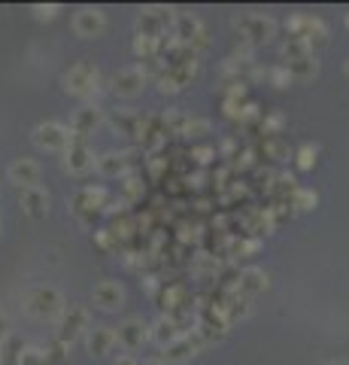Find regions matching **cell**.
<instances>
[{
	"mask_svg": "<svg viewBox=\"0 0 349 365\" xmlns=\"http://www.w3.org/2000/svg\"><path fill=\"white\" fill-rule=\"evenodd\" d=\"M6 174H9V180H13L16 186H18V192L40 186V165H37L34 158H16L13 165L6 168Z\"/></svg>",
	"mask_w": 349,
	"mask_h": 365,
	"instance_id": "obj_10",
	"label": "cell"
},
{
	"mask_svg": "<svg viewBox=\"0 0 349 365\" xmlns=\"http://www.w3.org/2000/svg\"><path fill=\"white\" fill-rule=\"evenodd\" d=\"M316 156H319V149L310 146V144H304L301 149H297V168L301 170H310L316 165Z\"/></svg>",
	"mask_w": 349,
	"mask_h": 365,
	"instance_id": "obj_23",
	"label": "cell"
},
{
	"mask_svg": "<svg viewBox=\"0 0 349 365\" xmlns=\"http://www.w3.org/2000/svg\"><path fill=\"white\" fill-rule=\"evenodd\" d=\"M18 201H22V210L28 213L30 219H43L49 213V192L43 186L22 189V192H18Z\"/></svg>",
	"mask_w": 349,
	"mask_h": 365,
	"instance_id": "obj_13",
	"label": "cell"
},
{
	"mask_svg": "<svg viewBox=\"0 0 349 365\" xmlns=\"http://www.w3.org/2000/svg\"><path fill=\"white\" fill-rule=\"evenodd\" d=\"M97 83H100V74H97V67L91 64V61H76V64L64 74V88H67V95L82 98V100L95 95Z\"/></svg>",
	"mask_w": 349,
	"mask_h": 365,
	"instance_id": "obj_2",
	"label": "cell"
},
{
	"mask_svg": "<svg viewBox=\"0 0 349 365\" xmlns=\"http://www.w3.org/2000/svg\"><path fill=\"white\" fill-rule=\"evenodd\" d=\"M346 76H349V61H346Z\"/></svg>",
	"mask_w": 349,
	"mask_h": 365,
	"instance_id": "obj_33",
	"label": "cell"
},
{
	"mask_svg": "<svg viewBox=\"0 0 349 365\" xmlns=\"http://www.w3.org/2000/svg\"><path fill=\"white\" fill-rule=\"evenodd\" d=\"M316 201H319V195H316L313 189H297L295 192V207L297 210H313Z\"/></svg>",
	"mask_w": 349,
	"mask_h": 365,
	"instance_id": "obj_24",
	"label": "cell"
},
{
	"mask_svg": "<svg viewBox=\"0 0 349 365\" xmlns=\"http://www.w3.org/2000/svg\"><path fill=\"white\" fill-rule=\"evenodd\" d=\"M116 338H119V347H125V350H137L143 347V341L149 338V326L143 323L140 317H131L125 320L122 326L116 329Z\"/></svg>",
	"mask_w": 349,
	"mask_h": 365,
	"instance_id": "obj_11",
	"label": "cell"
},
{
	"mask_svg": "<svg viewBox=\"0 0 349 365\" xmlns=\"http://www.w3.org/2000/svg\"><path fill=\"white\" fill-rule=\"evenodd\" d=\"M91 165H95V158H91L88 144L73 134V137H70V146L64 149V170H67V174H73V177H82Z\"/></svg>",
	"mask_w": 349,
	"mask_h": 365,
	"instance_id": "obj_8",
	"label": "cell"
},
{
	"mask_svg": "<svg viewBox=\"0 0 349 365\" xmlns=\"http://www.w3.org/2000/svg\"><path fill=\"white\" fill-rule=\"evenodd\" d=\"M95 304L97 308H104V311H116V308H122V301H125V292H122V286L116 280H100V283H95Z\"/></svg>",
	"mask_w": 349,
	"mask_h": 365,
	"instance_id": "obj_15",
	"label": "cell"
},
{
	"mask_svg": "<svg viewBox=\"0 0 349 365\" xmlns=\"http://www.w3.org/2000/svg\"><path fill=\"white\" fill-rule=\"evenodd\" d=\"M97 170H100V177L116 180V177H122L128 170V156L125 152H107V156L97 158Z\"/></svg>",
	"mask_w": 349,
	"mask_h": 365,
	"instance_id": "obj_18",
	"label": "cell"
},
{
	"mask_svg": "<svg viewBox=\"0 0 349 365\" xmlns=\"http://www.w3.org/2000/svg\"><path fill=\"white\" fill-rule=\"evenodd\" d=\"M116 365H137V359H134V357H122Z\"/></svg>",
	"mask_w": 349,
	"mask_h": 365,
	"instance_id": "obj_31",
	"label": "cell"
},
{
	"mask_svg": "<svg viewBox=\"0 0 349 365\" xmlns=\"http://www.w3.org/2000/svg\"><path fill=\"white\" fill-rule=\"evenodd\" d=\"M134 55L149 64V61H158L161 58V40L158 37H134Z\"/></svg>",
	"mask_w": 349,
	"mask_h": 365,
	"instance_id": "obj_19",
	"label": "cell"
},
{
	"mask_svg": "<svg viewBox=\"0 0 349 365\" xmlns=\"http://www.w3.org/2000/svg\"><path fill=\"white\" fill-rule=\"evenodd\" d=\"M18 365H49V357H46V350H40V347H25Z\"/></svg>",
	"mask_w": 349,
	"mask_h": 365,
	"instance_id": "obj_25",
	"label": "cell"
},
{
	"mask_svg": "<svg viewBox=\"0 0 349 365\" xmlns=\"http://www.w3.org/2000/svg\"><path fill=\"white\" fill-rule=\"evenodd\" d=\"M346 25H349V18H346Z\"/></svg>",
	"mask_w": 349,
	"mask_h": 365,
	"instance_id": "obj_34",
	"label": "cell"
},
{
	"mask_svg": "<svg viewBox=\"0 0 349 365\" xmlns=\"http://www.w3.org/2000/svg\"><path fill=\"white\" fill-rule=\"evenodd\" d=\"M283 55H285V64L289 61H304V58H313V46L304 43V40H289L283 46Z\"/></svg>",
	"mask_w": 349,
	"mask_h": 365,
	"instance_id": "obj_22",
	"label": "cell"
},
{
	"mask_svg": "<svg viewBox=\"0 0 349 365\" xmlns=\"http://www.w3.org/2000/svg\"><path fill=\"white\" fill-rule=\"evenodd\" d=\"M9 335H13V332H9V323H6L4 313H0V344H4V341L9 338Z\"/></svg>",
	"mask_w": 349,
	"mask_h": 365,
	"instance_id": "obj_29",
	"label": "cell"
},
{
	"mask_svg": "<svg viewBox=\"0 0 349 365\" xmlns=\"http://www.w3.org/2000/svg\"><path fill=\"white\" fill-rule=\"evenodd\" d=\"M58 13H61V6H58V4H49V6L37 4V6H34V16H37V18H55Z\"/></svg>",
	"mask_w": 349,
	"mask_h": 365,
	"instance_id": "obj_28",
	"label": "cell"
},
{
	"mask_svg": "<svg viewBox=\"0 0 349 365\" xmlns=\"http://www.w3.org/2000/svg\"><path fill=\"white\" fill-rule=\"evenodd\" d=\"M234 28L240 30L243 40H249V43H268L273 37V18L268 16H259V13H243L234 18Z\"/></svg>",
	"mask_w": 349,
	"mask_h": 365,
	"instance_id": "obj_4",
	"label": "cell"
},
{
	"mask_svg": "<svg viewBox=\"0 0 349 365\" xmlns=\"http://www.w3.org/2000/svg\"><path fill=\"white\" fill-rule=\"evenodd\" d=\"M100 125V110L97 107H82L76 110V116H73V125H70V134H76L82 140H88V134H95V128Z\"/></svg>",
	"mask_w": 349,
	"mask_h": 365,
	"instance_id": "obj_16",
	"label": "cell"
},
{
	"mask_svg": "<svg viewBox=\"0 0 349 365\" xmlns=\"http://www.w3.org/2000/svg\"><path fill=\"white\" fill-rule=\"evenodd\" d=\"M22 304H25V313L34 320H55L67 308L55 286H30L22 296Z\"/></svg>",
	"mask_w": 349,
	"mask_h": 365,
	"instance_id": "obj_1",
	"label": "cell"
},
{
	"mask_svg": "<svg viewBox=\"0 0 349 365\" xmlns=\"http://www.w3.org/2000/svg\"><path fill=\"white\" fill-rule=\"evenodd\" d=\"M73 30L76 37L82 40H91V37H100L107 30V16L100 9H91V6H82L79 13L73 16Z\"/></svg>",
	"mask_w": 349,
	"mask_h": 365,
	"instance_id": "obj_9",
	"label": "cell"
},
{
	"mask_svg": "<svg viewBox=\"0 0 349 365\" xmlns=\"http://www.w3.org/2000/svg\"><path fill=\"white\" fill-rule=\"evenodd\" d=\"M285 70L292 74V79H313L316 76V70H319V64H316V58H304V61H289L285 64Z\"/></svg>",
	"mask_w": 349,
	"mask_h": 365,
	"instance_id": "obj_21",
	"label": "cell"
},
{
	"mask_svg": "<svg viewBox=\"0 0 349 365\" xmlns=\"http://www.w3.org/2000/svg\"><path fill=\"white\" fill-rule=\"evenodd\" d=\"M194 156H198V161H210L213 149H207V146H203V149H194Z\"/></svg>",
	"mask_w": 349,
	"mask_h": 365,
	"instance_id": "obj_30",
	"label": "cell"
},
{
	"mask_svg": "<svg viewBox=\"0 0 349 365\" xmlns=\"http://www.w3.org/2000/svg\"><path fill=\"white\" fill-rule=\"evenodd\" d=\"M186 332H179V320L173 317V313H167V317H158L155 323L149 326V338L158 344V347L164 350V347H170L177 338H182Z\"/></svg>",
	"mask_w": 349,
	"mask_h": 365,
	"instance_id": "obj_12",
	"label": "cell"
},
{
	"mask_svg": "<svg viewBox=\"0 0 349 365\" xmlns=\"http://www.w3.org/2000/svg\"><path fill=\"white\" fill-rule=\"evenodd\" d=\"M116 344H119L116 329H107V326H95L85 335V347H88L91 357H107V353H112Z\"/></svg>",
	"mask_w": 349,
	"mask_h": 365,
	"instance_id": "obj_14",
	"label": "cell"
},
{
	"mask_svg": "<svg viewBox=\"0 0 349 365\" xmlns=\"http://www.w3.org/2000/svg\"><path fill=\"white\" fill-rule=\"evenodd\" d=\"M203 341L201 338V332L198 329H191V332H186L182 338H177L170 344V347H164V353H161V362H173V365H179V362H186V359H191L194 353H198L201 347H203Z\"/></svg>",
	"mask_w": 349,
	"mask_h": 365,
	"instance_id": "obj_6",
	"label": "cell"
},
{
	"mask_svg": "<svg viewBox=\"0 0 349 365\" xmlns=\"http://www.w3.org/2000/svg\"><path fill=\"white\" fill-rule=\"evenodd\" d=\"M261 289H268V274H264L261 268H246L240 271V280H237V292L240 296H255V292H261Z\"/></svg>",
	"mask_w": 349,
	"mask_h": 365,
	"instance_id": "obj_17",
	"label": "cell"
},
{
	"mask_svg": "<svg viewBox=\"0 0 349 365\" xmlns=\"http://www.w3.org/2000/svg\"><path fill=\"white\" fill-rule=\"evenodd\" d=\"M22 353H25L22 338L9 335V338L0 344V365H18V362H22Z\"/></svg>",
	"mask_w": 349,
	"mask_h": 365,
	"instance_id": "obj_20",
	"label": "cell"
},
{
	"mask_svg": "<svg viewBox=\"0 0 349 365\" xmlns=\"http://www.w3.org/2000/svg\"><path fill=\"white\" fill-rule=\"evenodd\" d=\"M331 365H349V362H346V359H341V362H331Z\"/></svg>",
	"mask_w": 349,
	"mask_h": 365,
	"instance_id": "obj_32",
	"label": "cell"
},
{
	"mask_svg": "<svg viewBox=\"0 0 349 365\" xmlns=\"http://www.w3.org/2000/svg\"><path fill=\"white\" fill-rule=\"evenodd\" d=\"M82 329H88V313H85V308H79V304H70V308H64V313L58 317V335L55 338L64 341L70 347Z\"/></svg>",
	"mask_w": 349,
	"mask_h": 365,
	"instance_id": "obj_5",
	"label": "cell"
},
{
	"mask_svg": "<svg viewBox=\"0 0 349 365\" xmlns=\"http://www.w3.org/2000/svg\"><path fill=\"white\" fill-rule=\"evenodd\" d=\"M30 137H34V144L46 152H64L70 146V137L73 134H70V128L61 125V122H40Z\"/></svg>",
	"mask_w": 349,
	"mask_h": 365,
	"instance_id": "obj_3",
	"label": "cell"
},
{
	"mask_svg": "<svg viewBox=\"0 0 349 365\" xmlns=\"http://www.w3.org/2000/svg\"><path fill=\"white\" fill-rule=\"evenodd\" d=\"M210 128V122L207 119H189V125H186V137H198L201 131H207Z\"/></svg>",
	"mask_w": 349,
	"mask_h": 365,
	"instance_id": "obj_27",
	"label": "cell"
},
{
	"mask_svg": "<svg viewBox=\"0 0 349 365\" xmlns=\"http://www.w3.org/2000/svg\"><path fill=\"white\" fill-rule=\"evenodd\" d=\"M146 86V70L143 67H122L112 76V95L119 98H137Z\"/></svg>",
	"mask_w": 349,
	"mask_h": 365,
	"instance_id": "obj_7",
	"label": "cell"
},
{
	"mask_svg": "<svg viewBox=\"0 0 349 365\" xmlns=\"http://www.w3.org/2000/svg\"><path fill=\"white\" fill-rule=\"evenodd\" d=\"M271 79H273V86H276V88H285V86L292 83V74H289V70H285V64H283V67H276V70H273Z\"/></svg>",
	"mask_w": 349,
	"mask_h": 365,
	"instance_id": "obj_26",
	"label": "cell"
}]
</instances>
